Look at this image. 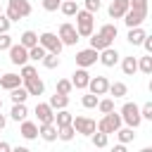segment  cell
Listing matches in <instances>:
<instances>
[{"label":"cell","instance_id":"f1b7e54d","mask_svg":"<svg viewBox=\"0 0 152 152\" xmlns=\"http://www.w3.org/2000/svg\"><path fill=\"white\" fill-rule=\"evenodd\" d=\"M10 97H12V102H26L28 90H26L24 86H17V88H12V90H10Z\"/></svg>","mask_w":152,"mask_h":152},{"label":"cell","instance_id":"681fc988","mask_svg":"<svg viewBox=\"0 0 152 152\" xmlns=\"http://www.w3.org/2000/svg\"><path fill=\"white\" fill-rule=\"evenodd\" d=\"M114 152H126V145H124V142H119V145L114 147Z\"/></svg>","mask_w":152,"mask_h":152},{"label":"cell","instance_id":"ee69618b","mask_svg":"<svg viewBox=\"0 0 152 152\" xmlns=\"http://www.w3.org/2000/svg\"><path fill=\"white\" fill-rule=\"evenodd\" d=\"M100 7H102V2H100V0H86V10H88V12H93V14H95Z\"/></svg>","mask_w":152,"mask_h":152},{"label":"cell","instance_id":"2e32d148","mask_svg":"<svg viewBox=\"0 0 152 152\" xmlns=\"http://www.w3.org/2000/svg\"><path fill=\"white\" fill-rule=\"evenodd\" d=\"M38 135H40L45 142L57 140V126H55V121H52V124H40V126H38Z\"/></svg>","mask_w":152,"mask_h":152},{"label":"cell","instance_id":"7dc6e473","mask_svg":"<svg viewBox=\"0 0 152 152\" xmlns=\"http://www.w3.org/2000/svg\"><path fill=\"white\" fill-rule=\"evenodd\" d=\"M140 45H142V48H145V50H147V52H152V38H150V36H145V38H142V43H140Z\"/></svg>","mask_w":152,"mask_h":152},{"label":"cell","instance_id":"4316f807","mask_svg":"<svg viewBox=\"0 0 152 152\" xmlns=\"http://www.w3.org/2000/svg\"><path fill=\"white\" fill-rule=\"evenodd\" d=\"M40 62H43L45 69H57V66H59V55H55V52H45Z\"/></svg>","mask_w":152,"mask_h":152},{"label":"cell","instance_id":"836d02e7","mask_svg":"<svg viewBox=\"0 0 152 152\" xmlns=\"http://www.w3.org/2000/svg\"><path fill=\"white\" fill-rule=\"evenodd\" d=\"M45 52H48V50H45V48H43L40 43H36L33 48H28V59H33V62H40Z\"/></svg>","mask_w":152,"mask_h":152},{"label":"cell","instance_id":"6da1fadb","mask_svg":"<svg viewBox=\"0 0 152 152\" xmlns=\"http://www.w3.org/2000/svg\"><path fill=\"white\" fill-rule=\"evenodd\" d=\"M76 31H78V38H88L93 33V24H95V14L88 12V10H78L76 14Z\"/></svg>","mask_w":152,"mask_h":152},{"label":"cell","instance_id":"603a6c76","mask_svg":"<svg viewBox=\"0 0 152 152\" xmlns=\"http://www.w3.org/2000/svg\"><path fill=\"white\" fill-rule=\"evenodd\" d=\"M52 109H64L66 104H69V95H62V93H55L52 97H50V102H48Z\"/></svg>","mask_w":152,"mask_h":152},{"label":"cell","instance_id":"d6a6232c","mask_svg":"<svg viewBox=\"0 0 152 152\" xmlns=\"http://www.w3.org/2000/svg\"><path fill=\"white\" fill-rule=\"evenodd\" d=\"M90 140H93V145H95V147H107L109 135H107V133H102V131H95V133H90Z\"/></svg>","mask_w":152,"mask_h":152},{"label":"cell","instance_id":"e575fe53","mask_svg":"<svg viewBox=\"0 0 152 152\" xmlns=\"http://www.w3.org/2000/svg\"><path fill=\"white\" fill-rule=\"evenodd\" d=\"M138 69H140L142 74H152V57H150V52L138 59Z\"/></svg>","mask_w":152,"mask_h":152},{"label":"cell","instance_id":"484cf974","mask_svg":"<svg viewBox=\"0 0 152 152\" xmlns=\"http://www.w3.org/2000/svg\"><path fill=\"white\" fill-rule=\"evenodd\" d=\"M19 43H21L24 48H33V45L38 43V33H36V31H24L21 38H19Z\"/></svg>","mask_w":152,"mask_h":152},{"label":"cell","instance_id":"ba28073f","mask_svg":"<svg viewBox=\"0 0 152 152\" xmlns=\"http://www.w3.org/2000/svg\"><path fill=\"white\" fill-rule=\"evenodd\" d=\"M95 62H97V50H95V48H86V50H78V52H76V64H78V66L88 69V66H93Z\"/></svg>","mask_w":152,"mask_h":152},{"label":"cell","instance_id":"44dd1931","mask_svg":"<svg viewBox=\"0 0 152 152\" xmlns=\"http://www.w3.org/2000/svg\"><path fill=\"white\" fill-rule=\"evenodd\" d=\"M145 36H147V33H145L140 26H133V28H128V36H126V40H128L131 45H140Z\"/></svg>","mask_w":152,"mask_h":152},{"label":"cell","instance_id":"1f68e13d","mask_svg":"<svg viewBox=\"0 0 152 152\" xmlns=\"http://www.w3.org/2000/svg\"><path fill=\"white\" fill-rule=\"evenodd\" d=\"M71 112H66V107L64 109H57V114H55V121H57V128L59 126H66V124H71Z\"/></svg>","mask_w":152,"mask_h":152},{"label":"cell","instance_id":"c3c4849f","mask_svg":"<svg viewBox=\"0 0 152 152\" xmlns=\"http://www.w3.org/2000/svg\"><path fill=\"white\" fill-rule=\"evenodd\" d=\"M10 150H12L10 142H2V140H0V152H10Z\"/></svg>","mask_w":152,"mask_h":152},{"label":"cell","instance_id":"60d3db41","mask_svg":"<svg viewBox=\"0 0 152 152\" xmlns=\"http://www.w3.org/2000/svg\"><path fill=\"white\" fill-rule=\"evenodd\" d=\"M131 10H138V12H147V0H128Z\"/></svg>","mask_w":152,"mask_h":152},{"label":"cell","instance_id":"d6986e66","mask_svg":"<svg viewBox=\"0 0 152 152\" xmlns=\"http://www.w3.org/2000/svg\"><path fill=\"white\" fill-rule=\"evenodd\" d=\"M19 133L26 138V140H33V138H38V124H33V121H21V128H19Z\"/></svg>","mask_w":152,"mask_h":152},{"label":"cell","instance_id":"7c38bea8","mask_svg":"<svg viewBox=\"0 0 152 152\" xmlns=\"http://www.w3.org/2000/svg\"><path fill=\"white\" fill-rule=\"evenodd\" d=\"M97 59H100L104 66H114V64L119 62V52L109 45V48H104V50H100V52H97Z\"/></svg>","mask_w":152,"mask_h":152},{"label":"cell","instance_id":"ac0fdd59","mask_svg":"<svg viewBox=\"0 0 152 152\" xmlns=\"http://www.w3.org/2000/svg\"><path fill=\"white\" fill-rule=\"evenodd\" d=\"M17 86H21V76H19V74H2V76H0V88L12 90V88H17Z\"/></svg>","mask_w":152,"mask_h":152},{"label":"cell","instance_id":"74e56055","mask_svg":"<svg viewBox=\"0 0 152 152\" xmlns=\"http://www.w3.org/2000/svg\"><path fill=\"white\" fill-rule=\"evenodd\" d=\"M100 33H102L107 40H114V38H116V26H114V24H104V26L100 28Z\"/></svg>","mask_w":152,"mask_h":152},{"label":"cell","instance_id":"3957f363","mask_svg":"<svg viewBox=\"0 0 152 152\" xmlns=\"http://www.w3.org/2000/svg\"><path fill=\"white\" fill-rule=\"evenodd\" d=\"M121 124H124V121H121V114H116V112L112 109V112H107V114L97 121V131H102V133L109 135V133H114Z\"/></svg>","mask_w":152,"mask_h":152},{"label":"cell","instance_id":"f6af8a7d","mask_svg":"<svg viewBox=\"0 0 152 152\" xmlns=\"http://www.w3.org/2000/svg\"><path fill=\"white\" fill-rule=\"evenodd\" d=\"M10 45H12V38L7 36V31L0 33V50H10Z\"/></svg>","mask_w":152,"mask_h":152},{"label":"cell","instance_id":"7402d4cb","mask_svg":"<svg viewBox=\"0 0 152 152\" xmlns=\"http://www.w3.org/2000/svg\"><path fill=\"white\" fill-rule=\"evenodd\" d=\"M121 71L126 74V76H133L135 71H138V59L131 55V57H124L121 59Z\"/></svg>","mask_w":152,"mask_h":152},{"label":"cell","instance_id":"cb8c5ba5","mask_svg":"<svg viewBox=\"0 0 152 152\" xmlns=\"http://www.w3.org/2000/svg\"><path fill=\"white\" fill-rule=\"evenodd\" d=\"M10 114H12V119H14V121H24V119H26V114H28V109H26V104H24V102H14V107H12V112H10Z\"/></svg>","mask_w":152,"mask_h":152},{"label":"cell","instance_id":"4fadbf2b","mask_svg":"<svg viewBox=\"0 0 152 152\" xmlns=\"http://www.w3.org/2000/svg\"><path fill=\"white\" fill-rule=\"evenodd\" d=\"M24 83V88L28 90V95H43L45 93V83L38 78V76H31V78H26V81H21Z\"/></svg>","mask_w":152,"mask_h":152},{"label":"cell","instance_id":"9c48e42d","mask_svg":"<svg viewBox=\"0 0 152 152\" xmlns=\"http://www.w3.org/2000/svg\"><path fill=\"white\" fill-rule=\"evenodd\" d=\"M36 116H38V124H52L55 121V109L48 102H38L36 104Z\"/></svg>","mask_w":152,"mask_h":152},{"label":"cell","instance_id":"83f0119b","mask_svg":"<svg viewBox=\"0 0 152 152\" xmlns=\"http://www.w3.org/2000/svg\"><path fill=\"white\" fill-rule=\"evenodd\" d=\"M107 93H112L114 97H124V95L128 93V88H126V83H121V81H114V83H109Z\"/></svg>","mask_w":152,"mask_h":152},{"label":"cell","instance_id":"d4e9b609","mask_svg":"<svg viewBox=\"0 0 152 152\" xmlns=\"http://www.w3.org/2000/svg\"><path fill=\"white\" fill-rule=\"evenodd\" d=\"M114 133H116L119 142H124V145H126V142H131V140L135 138V133H133V128H131V126H126V128H121V126H119Z\"/></svg>","mask_w":152,"mask_h":152},{"label":"cell","instance_id":"b9f144b4","mask_svg":"<svg viewBox=\"0 0 152 152\" xmlns=\"http://www.w3.org/2000/svg\"><path fill=\"white\" fill-rule=\"evenodd\" d=\"M140 116L147 119V121H152V102H145V104L140 107Z\"/></svg>","mask_w":152,"mask_h":152},{"label":"cell","instance_id":"5b68a950","mask_svg":"<svg viewBox=\"0 0 152 152\" xmlns=\"http://www.w3.org/2000/svg\"><path fill=\"white\" fill-rule=\"evenodd\" d=\"M71 126H74V131L81 133V135H90V133L97 131V124H95L93 119H88V116H76V119H71Z\"/></svg>","mask_w":152,"mask_h":152},{"label":"cell","instance_id":"4dcf8cb0","mask_svg":"<svg viewBox=\"0 0 152 152\" xmlns=\"http://www.w3.org/2000/svg\"><path fill=\"white\" fill-rule=\"evenodd\" d=\"M59 10H62V14L74 17V14L78 12V5H76V0H62V2H59Z\"/></svg>","mask_w":152,"mask_h":152},{"label":"cell","instance_id":"816d5d0a","mask_svg":"<svg viewBox=\"0 0 152 152\" xmlns=\"http://www.w3.org/2000/svg\"><path fill=\"white\" fill-rule=\"evenodd\" d=\"M0 109H2V97H0Z\"/></svg>","mask_w":152,"mask_h":152},{"label":"cell","instance_id":"30bf717a","mask_svg":"<svg viewBox=\"0 0 152 152\" xmlns=\"http://www.w3.org/2000/svg\"><path fill=\"white\" fill-rule=\"evenodd\" d=\"M145 17H147V12H138V10H131V7H128V10H126V14H124L121 19L126 21V26H128V28H133V26H140V24L145 21Z\"/></svg>","mask_w":152,"mask_h":152},{"label":"cell","instance_id":"d590c367","mask_svg":"<svg viewBox=\"0 0 152 152\" xmlns=\"http://www.w3.org/2000/svg\"><path fill=\"white\" fill-rule=\"evenodd\" d=\"M97 100H100V95L88 93V95H83V97H81V104H83L86 109H93V107H97Z\"/></svg>","mask_w":152,"mask_h":152},{"label":"cell","instance_id":"277c9868","mask_svg":"<svg viewBox=\"0 0 152 152\" xmlns=\"http://www.w3.org/2000/svg\"><path fill=\"white\" fill-rule=\"evenodd\" d=\"M38 43L48 50V52H55V55H59L62 52V40H59V36H55V33H50V31H45V33H40L38 36Z\"/></svg>","mask_w":152,"mask_h":152},{"label":"cell","instance_id":"ab89813d","mask_svg":"<svg viewBox=\"0 0 152 152\" xmlns=\"http://www.w3.org/2000/svg\"><path fill=\"white\" fill-rule=\"evenodd\" d=\"M97 109H100L102 114L112 112V109H114V100H109V97H107V100H97Z\"/></svg>","mask_w":152,"mask_h":152},{"label":"cell","instance_id":"f5cc1de1","mask_svg":"<svg viewBox=\"0 0 152 152\" xmlns=\"http://www.w3.org/2000/svg\"><path fill=\"white\" fill-rule=\"evenodd\" d=\"M0 14H2V7H0Z\"/></svg>","mask_w":152,"mask_h":152},{"label":"cell","instance_id":"7bdbcfd3","mask_svg":"<svg viewBox=\"0 0 152 152\" xmlns=\"http://www.w3.org/2000/svg\"><path fill=\"white\" fill-rule=\"evenodd\" d=\"M59 2H62V0H43V10L55 12V10H59Z\"/></svg>","mask_w":152,"mask_h":152},{"label":"cell","instance_id":"8fae6325","mask_svg":"<svg viewBox=\"0 0 152 152\" xmlns=\"http://www.w3.org/2000/svg\"><path fill=\"white\" fill-rule=\"evenodd\" d=\"M88 81H90V74H88V69H83V66H78V69L74 71V76H71V86L78 88V90H86V88H88Z\"/></svg>","mask_w":152,"mask_h":152},{"label":"cell","instance_id":"f546056e","mask_svg":"<svg viewBox=\"0 0 152 152\" xmlns=\"http://www.w3.org/2000/svg\"><path fill=\"white\" fill-rule=\"evenodd\" d=\"M74 135H76V131H74V126H71V124H66V126H59V128H57V138H59V140H64V142H69Z\"/></svg>","mask_w":152,"mask_h":152},{"label":"cell","instance_id":"9a60e30c","mask_svg":"<svg viewBox=\"0 0 152 152\" xmlns=\"http://www.w3.org/2000/svg\"><path fill=\"white\" fill-rule=\"evenodd\" d=\"M131 5H128V0H112V5H109V17L112 19H121L124 14H126V10H128Z\"/></svg>","mask_w":152,"mask_h":152},{"label":"cell","instance_id":"e0dca14e","mask_svg":"<svg viewBox=\"0 0 152 152\" xmlns=\"http://www.w3.org/2000/svg\"><path fill=\"white\" fill-rule=\"evenodd\" d=\"M7 7H12L21 19L31 14V2H28V0H10V2H7Z\"/></svg>","mask_w":152,"mask_h":152},{"label":"cell","instance_id":"7a4b0ae2","mask_svg":"<svg viewBox=\"0 0 152 152\" xmlns=\"http://www.w3.org/2000/svg\"><path fill=\"white\" fill-rule=\"evenodd\" d=\"M121 121H124L126 126H131V128H138V126L142 124L140 107H138L135 102H126V104L121 107Z\"/></svg>","mask_w":152,"mask_h":152},{"label":"cell","instance_id":"8992f818","mask_svg":"<svg viewBox=\"0 0 152 152\" xmlns=\"http://www.w3.org/2000/svg\"><path fill=\"white\" fill-rule=\"evenodd\" d=\"M59 40H62V45H76V43H78V31H76V26L69 24V21H64V24L59 26Z\"/></svg>","mask_w":152,"mask_h":152},{"label":"cell","instance_id":"bcb514c9","mask_svg":"<svg viewBox=\"0 0 152 152\" xmlns=\"http://www.w3.org/2000/svg\"><path fill=\"white\" fill-rule=\"evenodd\" d=\"M10 26H12V21L5 17V14H0V33H5V31H10Z\"/></svg>","mask_w":152,"mask_h":152},{"label":"cell","instance_id":"5bb4252c","mask_svg":"<svg viewBox=\"0 0 152 152\" xmlns=\"http://www.w3.org/2000/svg\"><path fill=\"white\" fill-rule=\"evenodd\" d=\"M107 88H109V81H107L104 76H95V78H90V81H88V90H90V93H95V95H104V93H107Z\"/></svg>","mask_w":152,"mask_h":152},{"label":"cell","instance_id":"8d00e7d4","mask_svg":"<svg viewBox=\"0 0 152 152\" xmlns=\"http://www.w3.org/2000/svg\"><path fill=\"white\" fill-rule=\"evenodd\" d=\"M19 76H21V81H26V78H31V76H38V71H36V66L33 64H21V71H19Z\"/></svg>","mask_w":152,"mask_h":152},{"label":"cell","instance_id":"ffe728a7","mask_svg":"<svg viewBox=\"0 0 152 152\" xmlns=\"http://www.w3.org/2000/svg\"><path fill=\"white\" fill-rule=\"evenodd\" d=\"M88 38H90V48H95V50H97V52H100V50H104V48H109V45H112V40H107V38H104V36H102V33H100V31H97V33H90V36H88Z\"/></svg>","mask_w":152,"mask_h":152},{"label":"cell","instance_id":"52a82bcc","mask_svg":"<svg viewBox=\"0 0 152 152\" xmlns=\"http://www.w3.org/2000/svg\"><path fill=\"white\" fill-rule=\"evenodd\" d=\"M10 62L12 64H26L28 62V48H24L21 43H12L10 45Z\"/></svg>","mask_w":152,"mask_h":152},{"label":"cell","instance_id":"f907efd6","mask_svg":"<svg viewBox=\"0 0 152 152\" xmlns=\"http://www.w3.org/2000/svg\"><path fill=\"white\" fill-rule=\"evenodd\" d=\"M5 124H7V119H5V116H2V114H0V131H2V128H5Z\"/></svg>","mask_w":152,"mask_h":152},{"label":"cell","instance_id":"f35d334b","mask_svg":"<svg viewBox=\"0 0 152 152\" xmlns=\"http://www.w3.org/2000/svg\"><path fill=\"white\" fill-rule=\"evenodd\" d=\"M71 88H74V86H71V81H69V78H59V81H57V93L69 95V93H71Z\"/></svg>","mask_w":152,"mask_h":152}]
</instances>
